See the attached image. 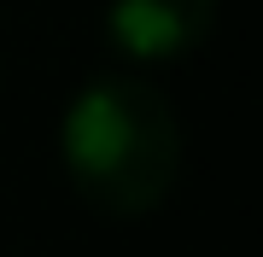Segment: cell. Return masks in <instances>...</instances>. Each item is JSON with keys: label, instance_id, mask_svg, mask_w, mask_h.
Returning <instances> with one entry per match:
<instances>
[{"label": "cell", "instance_id": "6da1fadb", "mask_svg": "<svg viewBox=\"0 0 263 257\" xmlns=\"http://www.w3.org/2000/svg\"><path fill=\"white\" fill-rule=\"evenodd\" d=\"M59 158L88 210L111 222L152 216L181 175V117L141 76H94L65 105Z\"/></svg>", "mask_w": 263, "mask_h": 257}, {"label": "cell", "instance_id": "7a4b0ae2", "mask_svg": "<svg viewBox=\"0 0 263 257\" xmlns=\"http://www.w3.org/2000/svg\"><path fill=\"white\" fill-rule=\"evenodd\" d=\"M222 0H111L105 6V41L129 65H170L211 41Z\"/></svg>", "mask_w": 263, "mask_h": 257}]
</instances>
